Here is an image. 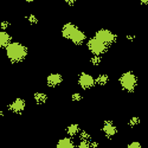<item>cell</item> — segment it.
<instances>
[{"label": "cell", "mask_w": 148, "mask_h": 148, "mask_svg": "<svg viewBox=\"0 0 148 148\" xmlns=\"http://www.w3.org/2000/svg\"><path fill=\"white\" fill-rule=\"evenodd\" d=\"M62 82H63V77H62V75H59V73H51L50 76H47L46 78V83L49 87H57V85H59Z\"/></svg>", "instance_id": "obj_8"}, {"label": "cell", "mask_w": 148, "mask_h": 148, "mask_svg": "<svg viewBox=\"0 0 148 148\" xmlns=\"http://www.w3.org/2000/svg\"><path fill=\"white\" fill-rule=\"evenodd\" d=\"M85 34L81 31V30H76L75 32L72 33V36H71V38H70V40L72 42V43H75V44H77V45H79V44H82L84 40H85Z\"/></svg>", "instance_id": "obj_9"}, {"label": "cell", "mask_w": 148, "mask_h": 148, "mask_svg": "<svg viewBox=\"0 0 148 148\" xmlns=\"http://www.w3.org/2000/svg\"><path fill=\"white\" fill-rule=\"evenodd\" d=\"M76 30H77V27H76L75 25H72V24H66V25H64L63 30H62V34H63L65 38L70 39L71 36H72V33L75 32Z\"/></svg>", "instance_id": "obj_11"}, {"label": "cell", "mask_w": 148, "mask_h": 148, "mask_svg": "<svg viewBox=\"0 0 148 148\" xmlns=\"http://www.w3.org/2000/svg\"><path fill=\"white\" fill-rule=\"evenodd\" d=\"M101 60H102V58L100 57V56H94V57H91V59H90V63L92 64V65H98L101 63Z\"/></svg>", "instance_id": "obj_18"}, {"label": "cell", "mask_w": 148, "mask_h": 148, "mask_svg": "<svg viewBox=\"0 0 148 148\" xmlns=\"http://www.w3.org/2000/svg\"><path fill=\"white\" fill-rule=\"evenodd\" d=\"M139 123H140V119L136 117V116H134V117H132V119L129 120V126H130V127H136Z\"/></svg>", "instance_id": "obj_17"}, {"label": "cell", "mask_w": 148, "mask_h": 148, "mask_svg": "<svg viewBox=\"0 0 148 148\" xmlns=\"http://www.w3.org/2000/svg\"><path fill=\"white\" fill-rule=\"evenodd\" d=\"M56 148H76V145L71 140V138H63L57 142Z\"/></svg>", "instance_id": "obj_10"}, {"label": "cell", "mask_w": 148, "mask_h": 148, "mask_svg": "<svg viewBox=\"0 0 148 148\" xmlns=\"http://www.w3.org/2000/svg\"><path fill=\"white\" fill-rule=\"evenodd\" d=\"M26 107V102L23 100V98H17L8 106V109L11 112H13L14 114H20L24 112V109Z\"/></svg>", "instance_id": "obj_7"}, {"label": "cell", "mask_w": 148, "mask_h": 148, "mask_svg": "<svg viewBox=\"0 0 148 148\" xmlns=\"http://www.w3.org/2000/svg\"><path fill=\"white\" fill-rule=\"evenodd\" d=\"M0 26H1L3 29H6L8 26V23H1V24H0Z\"/></svg>", "instance_id": "obj_23"}, {"label": "cell", "mask_w": 148, "mask_h": 148, "mask_svg": "<svg viewBox=\"0 0 148 148\" xmlns=\"http://www.w3.org/2000/svg\"><path fill=\"white\" fill-rule=\"evenodd\" d=\"M127 148H142V146H141L140 142L134 141V142H130V143L127 146Z\"/></svg>", "instance_id": "obj_20"}, {"label": "cell", "mask_w": 148, "mask_h": 148, "mask_svg": "<svg viewBox=\"0 0 148 148\" xmlns=\"http://www.w3.org/2000/svg\"><path fill=\"white\" fill-rule=\"evenodd\" d=\"M71 98H72V101H81L82 100V95L78 94V92H75L71 96Z\"/></svg>", "instance_id": "obj_21"}, {"label": "cell", "mask_w": 148, "mask_h": 148, "mask_svg": "<svg viewBox=\"0 0 148 148\" xmlns=\"http://www.w3.org/2000/svg\"><path fill=\"white\" fill-rule=\"evenodd\" d=\"M6 55L12 62L19 63L27 56V49L20 43H10L6 46Z\"/></svg>", "instance_id": "obj_1"}, {"label": "cell", "mask_w": 148, "mask_h": 148, "mask_svg": "<svg viewBox=\"0 0 148 148\" xmlns=\"http://www.w3.org/2000/svg\"><path fill=\"white\" fill-rule=\"evenodd\" d=\"M79 140H82V141H91V135L88 133V132H85V130H81L79 132Z\"/></svg>", "instance_id": "obj_15"}, {"label": "cell", "mask_w": 148, "mask_h": 148, "mask_svg": "<svg viewBox=\"0 0 148 148\" xmlns=\"http://www.w3.org/2000/svg\"><path fill=\"white\" fill-rule=\"evenodd\" d=\"M98 40H101L102 43H104L107 46L113 44L115 40H116V36L112 32V31H108V30H101L96 33V37Z\"/></svg>", "instance_id": "obj_4"}, {"label": "cell", "mask_w": 148, "mask_h": 148, "mask_svg": "<svg viewBox=\"0 0 148 148\" xmlns=\"http://www.w3.org/2000/svg\"><path fill=\"white\" fill-rule=\"evenodd\" d=\"M3 116H4V112H3L1 109H0V117H3Z\"/></svg>", "instance_id": "obj_24"}, {"label": "cell", "mask_w": 148, "mask_h": 148, "mask_svg": "<svg viewBox=\"0 0 148 148\" xmlns=\"http://www.w3.org/2000/svg\"><path fill=\"white\" fill-rule=\"evenodd\" d=\"M78 84L82 89L87 90V89L92 88L96 83H95V78L91 75H89L87 72H82L79 75V78H78Z\"/></svg>", "instance_id": "obj_5"}, {"label": "cell", "mask_w": 148, "mask_h": 148, "mask_svg": "<svg viewBox=\"0 0 148 148\" xmlns=\"http://www.w3.org/2000/svg\"><path fill=\"white\" fill-rule=\"evenodd\" d=\"M120 84L122 89H125L128 92H132L134 91L135 87L138 84V78L132 71H127L125 73H122V76L120 77Z\"/></svg>", "instance_id": "obj_2"}, {"label": "cell", "mask_w": 148, "mask_h": 148, "mask_svg": "<svg viewBox=\"0 0 148 148\" xmlns=\"http://www.w3.org/2000/svg\"><path fill=\"white\" fill-rule=\"evenodd\" d=\"M108 81H109V78H108L107 75H100V76H98V77L95 79V83L100 84V85H104L106 83H108Z\"/></svg>", "instance_id": "obj_16"}, {"label": "cell", "mask_w": 148, "mask_h": 148, "mask_svg": "<svg viewBox=\"0 0 148 148\" xmlns=\"http://www.w3.org/2000/svg\"><path fill=\"white\" fill-rule=\"evenodd\" d=\"M76 148H89V142L88 141H82L79 140L78 145L76 146Z\"/></svg>", "instance_id": "obj_19"}, {"label": "cell", "mask_w": 148, "mask_h": 148, "mask_svg": "<svg viewBox=\"0 0 148 148\" xmlns=\"http://www.w3.org/2000/svg\"><path fill=\"white\" fill-rule=\"evenodd\" d=\"M102 132H103V134L106 135L108 139H112V138H114L116 135L117 128L114 125L113 121H104L103 126H102Z\"/></svg>", "instance_id": "obj_6"}, {"label": "cell", "mask_w": 148, "mask_h": 148, "mask_svg": "<svg viewBox=\"0 0 148 148\" xmlns=\"http://www.w3.org/2000/svg\"><path fill=\"white\" fill-rule=\"evenodd\" d=\"M79 132H81V128H79V126L77 125V123H72V125L68 126V128H66V134L70 138L77 136V135L79 134Z\"/></svg>", "instance_id": "obj_12"}, {"label": "cell", "mask_w": 148, "mask_h": 148, "mask_svg": "<svg viewBox=\"0 0 148 148\" xmlns=\"http://www.w3.org/2000/svg\"><path fill=\"white\" fill-rule=\"evenodd\" d=\"M88 47L89 50L95 55V56H101L102 53H104L107 51V45L104 43H102L101 40H98L97 38H91L88 42Z\"/></svg>", "instance_id": "obj_3"}, {"label": "cell", "mask_w": 148, "mask_h": 148, "mask_svg": "<svg viewBox=\"0 0 148 148\" xmlns=\"http://www.w3.org/2000/svg\"><path fill=\"white\" fill-rule=\"evenodd\" d=\"M11 43V37L6 32H0V47H6Z\"/></svg>", "instance_id": "obj_13"}, {"label": "cell", "mask_w": 148, "mask_h": 148, "mask_svg": "<svg viewBox=\"0 0 148 148\" xmlns=\"http://www.w3.org/2000/svg\"><path fill=\"white\" fill-rule=\"evenodd\" d=\"M89 148H98V143L96 141H89Z\"/></svg>", "instance_id": "obj_22"}, {"label": "cell", "mask_w": 148, "mask_h": 148, "mask_svg": "<svg viewBox=\"0 0 148 148\" xmlns=\"http://www.w3.org/2000/svg\"><path fill=\"white\" fill-rule=\"evenodd\" d=\"M33 98L37 103H45L46 100H47V96L44 94V92H36L33 95Z\"/></svg>", "instance_id": "obj_14"}]
</instances>
